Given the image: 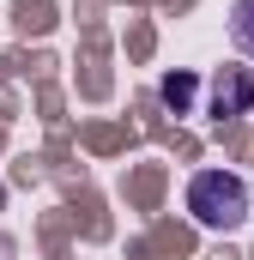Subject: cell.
Segmentation results:
<instances>
[{
  "label": "cell",
  "mask_w": 254,
  "mask_h": 260,
  "mask_svg": "<svg viewBox=\"0 0 254 260\" xmlns=\"http://www.w3.org/2000/svg\"><path fill=\"white\" fill-rule=\"evenodd\" d=\"M248 109H254V73L248 67L212 73V115H248Z\"/></svg>",
  "instance_id": "cell-2"
},
{
  "label": "cell",
  "mask_w": 254,
  "mask_h": 260,
  "mask_svg": "<svg viewBox=\"0 0 254 260\" xmlns=\"http://www.w3.org/2000/svg\"><path fill=\"white\" fill-rule=\"evenodd\" d=\"M157 97H164L170 109H182V103H188V97H194V79H188V73H170V79L157 85Z\"/></svg>",
  "instance_id": "cell-4"
},
{
  "label": "cell",
  "mask_w": 254,
  "mask_h": 260,
  "mask_svg": "<svg viewBox=\"0 0 254 260\" xmlns=\"http://www.w3.org/2000/svg\"><path fill=\"white\" fill-rule=\"evenodd\" d=\"M230 43L254 61V0H236L230 6Z\"/></svg>",
  "instance_id": "cell-3"
},
{
  "label": "cell",
  "mask_w": 254,
  "mask_h": 260,
  "mask_svg": "<svg viewBox=\"0 0 254 260\" xmlns=\"http://www.w3.org/2000/svg\"><path fill=\"white\" fill-rule=\"evenodd\" d=\"M188 212L206 230H230V224H242V212H248V182H242V176H224V170H206V176L188 182Z\"/></svg>",
  "instance_id": "cell-1"
}]
</instances>
